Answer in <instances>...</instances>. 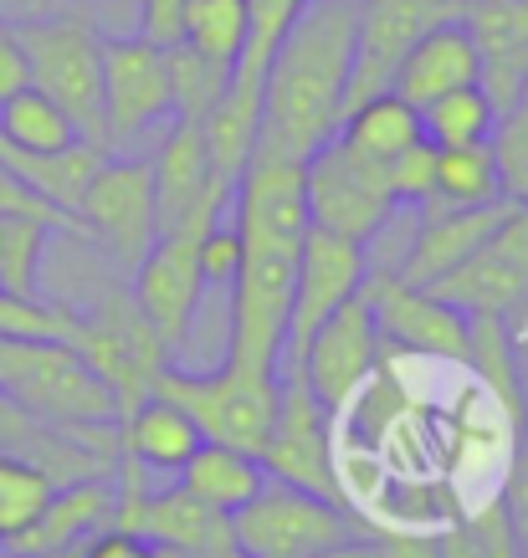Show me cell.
<instances>
[{
    "label": "cell",
    "mask_w": 528,
    "mask_h": 558,
    "mask_svg": "<svg viewBox=\"0 0 528 558\" xmlns=\"http://www.w3.org/2000/svg\"><path fill=\"white\" fill-rule=\"evenodd\" d=\"M303 165L308 159H288L256 144L226 210L241 236V267L231 282V333L221 359L256 374H283V354H288L292 277L308 236Z\"/></svg>",
    "instance_id": "obj_1"
},
{
    "label": "cell",
    "mask_w": 528,
    "mask_h": 558,
    "mask_svg": "<svg viewBox=\"0 0 528 558\" xmlns=\"http://www.w3.org/2000/svg\"><path fill=\"white\" fill-rule=\"evenodd\" d=\"M355 68V0H308L262 77V149L288 159L319 154L344 129Z\"/></svg>",
    "instance_id": "obj_2"
},
{
    "label": "cell",
    "mask_w": 528,
    "mask_h": 558,
    "mask_svg": "<svg viewBox=\"0 0 528 558\" xmlns=\"http://www.w3.org/2000/svg\"><path fill=\"white\" fill-rule=\"evenodd\" d=\"M32 87H41L72 129L108 154V129H103V32L87 16L72 11H41V16L16 21Z\"/></svg>",
    "instance_id": "obj_3"
},
{
    "label": "cell",
    "mask_w": 528,
    "mask_h": 558,
    "mask_svg": "<svg viewBox=\"0 0 528 558\" xmlns=\"http://www.w3.org/2000/svg\"><path fill=\"white\" fill-rule=\"evenodd\" d=\"M0 395L62 430L119 425V400L72 343L0 339Z\"/></svg>",
    "instance_id": "obj_4"
},
{
    "label": "cell",
    "mask_w": 528,
    "mask_h": 558,
    "mask_svg": "<svg viewBox=\"0 0 528 558\" xmlns=\"http://www.w3.org/2000/svg\"><path fill=\"white\" fill-rule=\"evenodd\" d=\"M149 395H165L201 425L205 440H221L237 451H262V440L277 421V374L241 369L221 359L211 374H185L180 364H165Z\"/></svg>",
    "instance_id": "obj_5"
},
{
    "label": "cell",
    "mask_w": 528,
    "mask_h": 558,
    "mask_svg": "<svg viewBox=\"0 0 528 558\" xmlns=\"http://www.w3.org/2000/svg\"><path fill=\"white\" fill-rule=\"evenodd\" d=\"M241 558H313L359 538V518L344 502L313 497L288 482H262L252 502L231 512Z\"/></svg>",
    "instance_id": "obj_6"
},
{
    "label": "cell",
    "mask_w": 528,
    "mask_h": 558,
    "mask_svg": "<svg viewBox=\"0 0 528 558\" xmlns=\"http://www.w3.org/2000/svg\"><path fill=\"white\" fill-rule=\"evenodd\" d=\"M303 201H308V226L334 231L344 241H359V246H370L395 216L385 165L359 154L355 144H344L339 134L328 138L319 154H308Z\"/></svg>",
    "instance_id": "obj_7"
},
{
    "label": "cell",
    "mask_w": 528,
    "mask_h": 558,
    "mask_svg": "<svg viewBox=\"0 0 528 558\" xmlns=\"http://www.w3.org/2000/svg\"><path fill=\"white\" fill-rule=\"evenodd\" d=\"M83 236L119 271H134L159 241V205H154L149 154H108L77 205Z\"/></svg>",
    "instance_id": "obj_8"
},
{
    "label": "cell",
    "mask_w": 528,
    "mask_h": 558,
    "mask_svg": "<svg viewBox=\"0 0 528 558\" xmlns=\"http://www.w3.org/2000/svg\"><path fill=\"white\" fill-rule=\"evenodd\" d=\"M256 461H262L267 482H288V487H303L313 497L344 502L328 410L308 395V385L298 379L292 364H283V374H277V421L267 430V440H262Z\"/></svg>",
    "instance_id": "obj_9"
},
{
    "label": "cell",
    "mask_w": 528,
    "mask_h": 558,
    "mask_svg": "<svg viewBox=\"0 0 528 558\" xmlns=\"http://www.w3.org/2000/svg\"><path fill=\"white\" fill-rule=\"evenodd\" d=\"M170 72L165 51L144 36H103V129L108 154H129L144 134L170 129Z\"/></svg>",
    "instance_id": "obj_10"
},
{
    "label": "cell",
    "mask_w": 528,
    "mask_h": 558,
    "mask_svg": "<svg viewBox=\"0 0 528 558\" xmlns=\"http://www.w3.org/2000/svg\"><path fill=\"white\" fill-rule=\"evenodd\" d=\"M380 354H385V343H380L375 303H370V292L359 288L334 318L313 328V339H308L303 349H298V359H288V364L298 369L308 395H313L328 415H339L359 389H364V379L380 369Z\"/></svg>",
    "instance_id": "obj_11"
},
{
    "label": "cell",
    "mask_w": 528,
    "mask_h": 558,
    "mask_svg": "<svg viewBox=\"0 0 528 558\" xmlns=\"http://www.w3.org/2000/svg\"><path fill=\"white\" fill-rule=\"evenodd\" d=\"M467 0H355V68L344 113L375 93H391L406 51L442 21L461 16Z\"/></svg>",
    "instance_id": "obj_12"
},
{
    "label": "cell",
    "mask_w": 528,
    "mask_h": 558,
    "mask_svg": "<svg viewBox=\"0 0 528 558\" xmlns=\"http://www.w3.org/2000/svg\"><path fill=\"white\" fill-rule=\"evenodd\" d=\"M83 313V333H77V354L87 359V369L113 389L119 415L134 410L154 389L159 369L175 364L170 349L154 339V328L139 318V307L129 298H103L98 307H77Z\"/></svg>",
    "instance_id": "obj_13"
},
{
    "label": "cell",
    "mask_w": 528,
    "mask_h": 558,
    "mask_svg": "<svg viewBox=\"0 0 528 558\" xmlns=\"http://www.w3.org/2000/svg\"><path fill=\"white\" fill-rule=\"evenodd\" d=\"M364 292L375 303L380 343H391L400 354L416 359H452V364H472V318L436 298L431 288H410L395 277V267H370Z\"/></svg>",
    "instance_id": "obj_14"
},
{
    "label": "cell",
    "mask_w": 528,
    "mask_h": 558,
    "mask_svg": "<svg viewBox=\"0 0 528 558\" xmlns=\"http://www.w3.org/2000/svg\"><path fill=\"white\" fill-rule=\"evenodd\" d=\"M149 170H154V205H159V236H165V231L205 236L216 220H226V210H231V185H221V180L211 174L201 123L175 119L165 134L154 138Z\"/></svg>",
    "instance_id": "obj_15"
},
{
    "label": "cell",
    "mask_w": 528,
    "mask_h": 558,
    "mask_svg": "<svg viewBox=\"0 0 528 558\" xmlns=\"http://www.w3.org/2000/svg\"><path fill=\"white\" fill-rule=\"evenodd\" d=\"M195 241L201 236L165 231V236L144 252V262L129 271V277H134L129 303H134L139 318L154 328V339L170 349V359L190 343V333H195V313H201V298H205V277H201Z\"/></svg>",
    "instance_id": "obj_16"
},
{
    "label": "cell",
    "mask_w": 528,
    "mask_h": 558,
    "mask_svg": "<svg viewBox=\"0 0 528 558\" xmlns=\"http://www.w3.org/2000/svg\"><path fill=\"white\" fill-rule=\"evenodd\" d=\"M436 298L461 307L467 318H503L528 298V205H513L503 226L482 241L461 267L431 282Z\"/></svg>",
    "instance_id": "obj_17"
},
{
    "label": "cell",
    "mask_w": 528,
    "mask_h": 558,
    "mask_svg": "<svg viewBox=\"0 0 528 558\" xmlns=\"http://www.w3.org/2000/svg\"><path fill=\"white\" fill-rule=\"evenodd\" d=\"M364 277H370V252H364L359 241H344V236H334V231L308 226L303 252H298V277H292L288 354H283V364L298 359V349L313 339V328L328 323L364 288Z\"/></svg>",
    "instance_id": "obj_18"
},
{
    "label": "cell",
    "mask_w": 528,
    "mask_h": 558,
    "mask_svg": "<svg viewBox=\"0 0 528 558\" xmlns=\"http://www.w3.org/2000/svg\"><path fill=\"white\" fill-rule=\"evenodd\" d=\"M508 210H513V201H497V205H421L416 236H410L406 256L395 262V277L410 282V288L442 282L446 271L461 267L482 241L493 236Z\"/></svg>",
    "instance_id": "obj_19"
},
{
    "label": "cell",
    "mask_w": 528,
    "mask_h": 558,
    "mask_svg": "<svg viewBox=\"0 0 528 558\" xmlns=\"http://www.w3.org/2000/svg\"><path fill=\"white\" fill-rule=\"evenodd\" d=\"M472 83H482V47L472 36V26H467V16H452L442 26H431L406 51L391 93H400L410 108H427L442 93H457V87H472Z\"/></svg>",
    "instance_id": "obj_20"
},
{
    "label": "cell",
    "mask_w": 528,
    "mask_h": 558,
    "mask_svg": "<svg viewBox=\"0 0 528 558\" xmlns=\"http://www.w3.org/2000/svg\"><path fill=\"white\" fill-rule=\"evenodd\" d=\"M113 518V476H83V482H62L47 497V508L26 533L0 543L5 558H26V554H51V548H72L87 543L93 533H103Z\"/></svg>",
    "instance_id": "obj_21"
},
{
    "label": "cell",
    "mask_w": 528,
    "mask_h": 558,
    "mask_svg": "<svg viewBox=\"0 0 528 558\" xmlns=\"http://www.w3.org/2000/svg\"><path fill=\"white\" fill-rule=\"evenodd\" d=\"M134 533L149 538L154 548H180V554L195 558H241L237 533H231V512L205 508L201 497H190L180 482L144 497Z\"/></svg>",
    "instance_id": "obj_22"
},
{
    "label": "cell",
    "mask_w": 528,
    "mask_h": 558,
    "mask_svg": "<svg viewBox=\"0 0 528 558\" xmlns=\"http://www.w3.org/2000/svg\"><path fill=\"white\" fill-rule=\"evenodd\" d=\"M201 425L165 395H144L134 410L119 415V451L134 457L144 472H180L201 451Z\"/></svg>",
    "instance_id": "obj_23"
},
{
    "label": "cell",
    "mask_w": 528,
    "mask_h": 558,
    "mask_svg": "<svg viewBox=\"0 0 528 558\" xmlns=\"http://www.w3.org/2000/svg\"><path fill=\"white\" fill-rule=\"evenodd\" d=\"M108 154L98 144H87V138H72L68 149H11V144H0V165L16 174L21 185H32L41 201H51L57 210H68L77 216V205H83V190L93 185V174Z\"/></svg>",
    "instance_id": "obj_24"
},
{
    "label": "cell",
    "mask_w": 528,
    "mask_h": 558,
    "mask_svg": "<svg viewBox=\"0 0 528 558\" xmlns=\"http://www.w3.org/2000/svg\"><path fill=\"white\" fill-rule=\"evenodd\" d=\"M201 138H205L211 174L237 190L241 170L252 165V154H256V138H262V83H237L231 77L226 98L201 123Z\"/></svg>",
    "instance_id": "obj_25"
},
{
    "label": "cell",
    "mask_w": 528,
    "mask_h": 558,
    "mask_svg": "<svg viewBox=\"0 0 528 558\" xmlns=\"http://www.w3.org/2000/svg\"><path fill=\"white\" fill-rule=\"evenodd\" d=\"M175 476H180V487L190 497H201L205 508H216V512H237L267 482V472H262V461L252 451H237V446H221V440H201V451Z\"/></svg>",
    "instance_id": "obj_26"
},
{
    "label": "cell",
    "mask_w": 528,
    "mask_h": 558,
    "mask_svg": "<svg viewBox=\"0 0 528 558\" xmlns=\"http://www.w3.org/2000/svg\"><path fill=\"white\" fill-rule=\"evenodd\" d=\"M339 138L355 144L359 154L380 159V165H391L395 154L421 144V108H410L400 93H375V98H364L359 108L344 113Z\"/></svg>",
    "instance_id": "obj_27"
},
{
    "label": "cell",
    "mask_w": 528,
    "mask_h": 558,
    "mask_svg": "<svg viewBox=\"0 0 528 558\" xmlns=\"http://www.w3.org/2000/svg\"><path fill=\"white\" fill-rule=\"evenodd\" d=\"M503 180H497L493 144H457L436 149L431 159V201L427 205H497Z\"/></svg>",
    "instance_id": "obj_28"
},
{
    "label": "cell",
    "mask_w": 528,
    "mask_h": 558,
    "mask_svg": "<svg viewBox=\"0 0 528 558\" xmlns=\"http://www.w3.org/2000/svg\"><path fill=\"white\" fill-rule=\"evenodd\" d=\"M497 123V102L482 83L442 93L436 102L421 108V138L431 149H457V144H488Z\"/></svg>",
    "instance_id": "obj_29"
},
{
    "label": "cell",
    "mask_w": 528,
    "mask_h": 558,
    "mask_svg": "<svg viewBox=\"0 0 528 558\" xmlns=\"http://www.w3.org/2000/svg\"><path fill=\"white\" fill-rule=\"evenodd\" d=\"M165 72H170V102L180 123H205L211 108L226 98L231 87V68L216 62V57H201L195 47H170L165 51Z\"/></svg>",
    "instance_id": "obj_30"
},
{
    "label": "cell",
    "mask_w": 528,
    "mask_h": 558,
    "mask_svg": "<svg viewBox=\"0 0 528 558\" xmlns=\"http://www.w3.org/2000/svg\"><path fill=\"white\" fill-rule=\"evenodd\" d=\"M72 138L83 134L72 129V119L41 87L26 83L16 98L0 102V144H11V149H68Z\"/></svg>",
    "instance_id": "obj_31"
},
{
    "label": "cell",
    "mask_w": 528,
    "mask_h": 558,
    "mask_svg": "<svg viewBox=\"0 0 528 558\" xmlns=\"http://www.w3.org/2000/svg\"><path fill=\"white\" fill-rule=\"evenodd\" d=\"M308 11V0H247V41L237 57V83H262L273 68L283 36L298 26V16Z\"/></svg>",
    "instance_id": "obj_32"
},
{
    "label": "cell",
    "mask_w": 528,
    "mask_h": 558,
    "mask_svg": "<svg viewBox=\"0 0 528 558\" xmlns=\"http://www.w3.org/2000/svg\"><path fill=\"white\" fill-rule=\"evenodd\" d=\"M83 333V313L68 303L41 298H21V292L0 288V339H41V343H77Z\"/></svg>",
    "instance_id": "obj_33"
},
{
    "label": "cell",
    "mask_w": 528,
    "mask_h": 558,
    "mask_svg": "<svg viewBox=\"0 0 528 558\" xmlns=\"http://www.w3.org/2000/svg\"><path fill=\"white\" fill-rule=\"evenodd\" d=\"M62 236L47 220H11L0 216V288L21 298H41V256L47 241Z\"/></svg>",
    "instance_id": "obj_34"
},
{
    "label": "cell",
    "mask_w": 528,
    "mask_h": 558,
    "mask_svg": "<svg viewBox=\"0 0 528 558\" xmlns=\"http://www.w3.org/2000/svg\"><path fill=\"white\" fill-rule=\"evenodd\" d=\"M51 492H57V482L36 461L16 457V451H0V543L36 523Z\"/></svg>",
    "instance_id": "obj_35"
},
{
    "label": "cell",
    "mask_w": 528,
    "mask_h": 558,
    "mask_svg": "<svg viewBox=\"0 0 528 558\" xmlns=\"http://www.w3.org/2000/svg\"><path fill=\"white\" fill-rule=\"evenodd\" d=\"M241 41H247V0H190L185 5V47L237 72Z\"/></svg>",
    "instance_id": "obj_36"
},
{
    "label": "cell",
    "mask_w": 528,
    "mask_h": 558,
    "mask_svg": "<svg viewBox=\"0 0 528 558\" xmlns=\"http://www.w3.org/2000/svg\"><path fill=\"white\" fill-rule=\"evenodd\" d=\"M493 159H497V180H503V201L528 205V93L497 108L493 123Z\"/></svg>",
    "instance_id": "obj_37"
},
{
    "label": "cell",
    "mask_w": 528,
    "mask_h": 558,
    "mask_svg": "<svg viewBox=\"0 0 528 558\" xmlns=\"http://www.w3.org/2000/svg\"><path fill=\"white\" fill-rule=\"evenodd\" d=\"M370 538L391 558H488L478 533L467 527V518L436 527V533H370Z\"/></svg>",
    "instance_id": "obj_38"
},
{
    "label": "cell",
    "mask_w": 528,
    "mask_h": 558,
    "mask_svg": "<svg viewBox=\"0 0 528 558\" xmlns=\"http://www.w3.org/2000/svg\"><path fill=\"white\" fill-rule=\"evenodd\" d=\"M431 159H436V149L421 138V144H410L406 154H395L391 165H385L395 210H400V205H406V210H421V205L431 201Z\"/></svg>",
    "instance_id": "obj_39"
},
{
    "label": "cell",
    "mask_w": 528,
    "mask_h": 558,
    "mask_svg": "<svg viewBox=\"0 0 528 558\" xmlns=\"http://www.w3.org/2000/svg\"><path fill=\"white\" fill-rule=\"evenodd\" d=\"M0 216H11V220H47V226L68 231V236H83L77 216H68V210H57L51 201H41V195H36L32 185H21L5 165H0Z\"/></svg>",
    "instance_id": "obj_40"
},
{
    "label": "cell",
    "mask_w": 528,
    "mask_h": 558,
    "mask_svg": "<svg viewBox=\"0 0 528 558\" xmlns=\"http://www.w3.org/2000/svg\"><path fill=\"white\" fill-rule=\"evenodd\" d=\"M195 256H201V277L205 288H231L241 267V236L231 220H216L201 241H195Z\"/></svg>",
    "instance_id": "obj_41"
},
{
    "label": "cell",
    "mask_w": 528,
    "mask_h": 558,
    "mask_svg": "<svg viewBox=\"0 0 528 558\" xmlns=\"http://www.w3.org/2000/svg\"><path fill=\"white\" fill-rule=\"evenodd\" d=\"M185 5L190 0H139L134 36H144V41L159 51L180 47V41H185Z\"/></svg>",
    "instance_id": "obj_42"
},
{
    "label": "cell",
    "mask_w": 528,
    "mask_h": 558,
    "mask_svg": "<svg viewBox=\"0 0 528 558\" xmlns=\"http://www.w3.org/2000/svg\"><path fill=\"white\" fill-rule=\"evenodd\" d=\"M26 83H32V68H26V47H21V32H16V21L0 16V102L16 98Z\"/></svg>",
    "instance_id": "obj_43"
},
{
    "label": "cell",
    "mask_w": 528,
    "mask_h": 558,
    "mask_svg": "<svg viewBox=\"0 0 528 558\" xmlns=\"http://www.w3.org/2000/svg\"><path fill=\"white\" fill-rule=\"evenodd\" d=\"M83 558H154V543L139 533H123V527H103L83 543Z\"/></svg>",
    "instance_id": "obj_44"
},
{
    "label": "cell",
    "mask_w": 528,
    "mask_h": 558,
    "mask_svg": "<svg viewBox=\"0 0 528 558\" xmlns=\"http://www.w3.org/2000/svg\"><path fill=\"white\" fill-rule=\"evenodd\" d=\"M313 558H391V554H385L370 533H359V538L339 543V548H324V554H313Z\"/></svg>",
    "instance_id": "obj_45"
},
{
    "label": "cell",
    "mask_w": 528,
    "mask_h": 558,
    "mask_svg": "<svg viewBox=\"0 0 528 558\" xmlns=\"http://www.w3.org/2000/svg\"><path fill=\"white\" fill-rule=\"evenodd\" d=\"M26 558H83V543H72V548H51V554H26Z\"/></svg>",
    "instance_id": "obj_46"
},
{
    "label": "cell",
    "mask_w": 528,
    "mask_h": 558,
    "mask_svg": "<svg viewBox=\"0 0 528 558\" xmlns=\"http://www.w3.org/2000/svg\"><path fill=\"white\" fill-rule=\"evenodd\" d=\"M154 558H195V554H180V548H154Z\"/></svg>",
    "instance_id": "obj_47"
},
{
    "label": "cell",
    "mask_w": 528,
    "mask_h": 558,
    "mask_svg": "<svg viewBox=\"0 0 528 558\" xmlns=\"http://www.w3.org/2000/svg\"><path fill=\"white\" fill-rule=\"evenodd\" d=\"M87 5H108V0H87Z\"/></svg>",
    "instance_id": "obj_48"
}]
</instances>
